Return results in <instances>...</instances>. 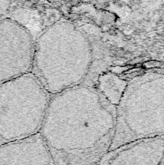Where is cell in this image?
<instances>
[{"label":"cell","instance_id":"cell-4","mask_svg":"<svg viewBox=\"0 0 164 165\" xmlns=\"http://www.w3.org/2000/svg\"><path fill=\"white\" fill-rule=\"evenodd\" d=\"M49 98L31 73L0 84V146L39 134Z\"/></svg>","mask_w":164,"mask_h":165},{"label":"cell","instance_id":"cell-3","mask_svg":"<svg viewBox=\"0 0 164 165\" xmlns=\"http://www.w3.org/2000/svg\"><path fill=\"white\" fill-rule=\"evenodd\" d=\"M116 115L110 151L131 142L164 137V73L147 71L128 81Z\"/></svg>","mask_w":164,"mask_h":165},{"label":"cell","instance_id":"cell-1","mask_svg":"<svg viewBox=\"0 0 164 165\" xmlns=\"http://www.w3.org/2000/svg\"><path fill=\"white\" fill-rule=\"evenodd\" d=\"M116 118L97 85H80L50 96L39 134L55 165H96L112 146Z\"/></svg>","mask_w":164,"mask_h":165},{"label":"cell","instance_id":"cell-2","mask_svg":"<svg viewBox=\"0 0 164 165\" xmlns=\"http://www.w3.org/2000/svg\"><path fill=\"white\" fill-rule=\"evenodd\" d=\"M112 63L110 51L97 31L60 21L35 37L31 73L52 96L80 85H97Z\"/></svg>","mask_w":164,"mask_h":165},{"label":"cell","instance_id":"cell-7","mask_svg":"<svg viewBox=\"0 0 164 165\" xmlns=\"http://www.w3.org/2000/svg\"><path fill=\"white\" fill-rule=\"evenodd\" d=\"M0 165H55L40 134L0 146Z\"/></svg>","mask_w":164,"mask_h":165},{"label":"cell","instance_id":"cell-6","mask_svg":"<svg viewBox=\"0 0 164 165\" xmlns=\"http://www.w3.org/2000/svg\"><path fill=\"white\" fill-rule=\"evenodd\" d=\"M164 137L131 142L110 150L97 165H162Z\"/></svg>","mask_w":164,"mask_h":165},{"label":"cell","instance_id":"cell-9","mask_svg":"<svg viewBox=\"0 0 164 165\" xmlns=\"http://www.w3.org/2000/svg\"><path fill=\"white\" fill-rule=\"evenodd\" d=\"M162 165H164V158H163V164H162Z\"/></svg>","mask_w":164,"mask_h":165},{"label":"cell","instance_id":"cell-8","mask_svg":"<svg viewBox=\"0 0 164 165\" xmlns=\"http://www.w3.org/2000/svg\"><path fill=\"white\" fill-rule=\"evenodd\" d=\"M128 81L109 70L98 78L97 88L109 101L117 106L124 94Z\"/></svg>","mask_w":164,"mask_h":165},{"label":"cell","instance_id":"cell-5","mask_svg":"<svg viewBox=\"0 0 164 165\" xmlns=\"http://www.w3.org/2000/svg\"><path fill=\"white\" fill-rule=\"evenodd\" d=\"M35 36L19 21L0 20V84L31 73Z\"/></svg>","mask_w":164,"mask_h":165}]
</instances>
